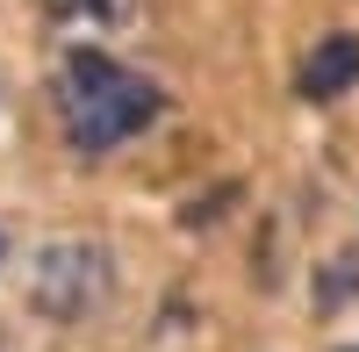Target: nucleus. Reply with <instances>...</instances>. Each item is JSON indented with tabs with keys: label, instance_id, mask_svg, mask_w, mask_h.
<instances>
[{
	"label": "nucleus",
	"instance_id": "3",
	"mask_svg": "<svg viewBox=\"0 0 359 352\" xmlns=\"http://www.w3.org/2000/svg\"><path fill=\"white\" fill-rule=\"evenodd\" d=\"M352 79H359V36H323L309 50V65H302V94L331 101V94H345Z\"/></svg>",
	"mask_w": 359,
	"mask_h": 352
},
{
	"label": "nucleus",
	"instance_id": "4",
	"mask_svg": "<svg viewBox=\"0 0 359 352\" xmlns=\"http://www.w3.org/2000/svg\"><path fill=\"white\" fill-rule=\"evenodd\" d=\"M72 8H86V15H115V0H72Z\"/></svg>",
	"mask_w": 359,
	"mask_h": 352
},
{
	"label": "nucleus",
	"instance_id": "1",
	"mask_svg": "<svg viewBox=\"0 0 359 352\" xmlns=\"http://www.w3.org/2000/svg\"><path fill=\"white\" fill-rule=\"evenodd\" d=\"M57 101H65V137L79 158H101L115 144H130L137 130H151L165 115V94L144 72L115 65L108 50H65V79H57Z\"/></svg>",
	"mask_w": 359,
	"mask_h": 352
},
{
	"label": "nucleus",
	"instance_id": "5",
	"mask_svg": "<svg viewBox=\"0 0 359 352\" xmlns=\"http://www.w3.org/2000/svg\"><path fill=\"white\" fill-rule=\"evenodd\" d=\"M0 259H8V238H0Z\"/></svg>",
	"mask_w": 359,
	"mask_h": 352
},
{
	"label": "nucleus",
	"instance_id": "2",
	"mask_svg": "<svg viewBox=\"0 0 359 352\" xmlns=\"http://www.w3.org/2000/svg\"><path fill=\"white\" fill-rule=\"evenodd\" d=\"M108 295H115V252L101 238H57V245L36 252V266H29V302H36V316H50V324H79V316H94Z\"/></svg>",
	"mask_w": 359,
	"mask_h": 352
}]
</instances>
